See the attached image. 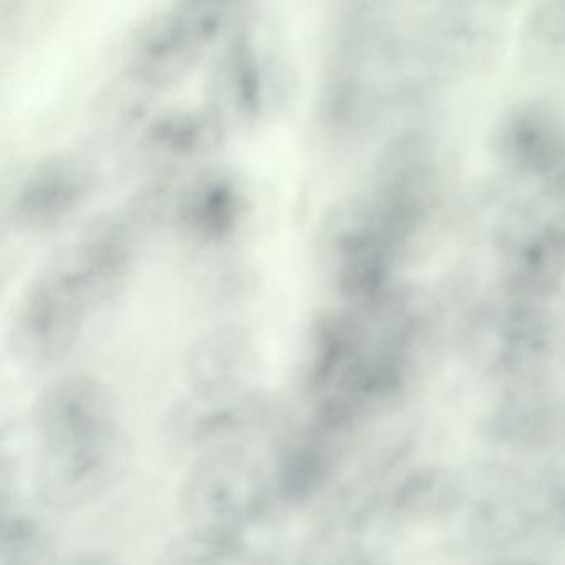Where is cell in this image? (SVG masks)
I'll use <instances>...</instances> for the list:
<instances>
[{"label": "cell", "mask_w": 565, "mask_h": 565, "mask_svg": "<svg viewBox=\"0 0 565 565\" xmlns=\"http://www.w3.org/2000/svg\"><path fill=\"white\" fill-rule=\"evenodd\" d=\"M428 141L402 137L369 180L330 214L320 241L335 302H362L415 286L413 264L438 200V164Z\"/></svg>", "instance_id": "obj_1"}, {"label": "cell", "mask_w": 565, "mask_h": 565, "mask_svg": "<svg viewBox=\"0 0 565 565\" xmlns=\"http://www.w3.org/2000/svg\"><path fill=\"white\" fill-rule=\"evenodd\" d=\"M137 224L128 216L104 217L35 270L9 317L8 347L15 362L29 369L61 362L115 306L137 266Z\"/></svg>", "instance_id": "obj_2"}, {"label": "cell", "mask_w": 565, "mask_h": 565, "mask_svg": "<svg viewBox=\"0 0 565 565\" xmlns=\"http://www.w3.org/2000/svg\"><path fill=\"white\" fill-rule=\"evenodd\" d=\"M35 486L45 504L74 509L120 478L125 441L114 402L94 376L71 373L42 390L32 408Z\"/></svg>", "instance_id": "obj_3"}, {"label": "cell", "mask_w": 565, "mask_h": 565, "mask_svg": "<svg viewBox=\"0 0 565 565\" xmlns=\"http://www.w3.org/2000/svg\"><path fill=\"white\" fill-rule=\"evenodd\" d=\"M396 24L398 18L370 2H349L333 15L319 90L327 134L356 137L382 114L402 54Z\"/></svg>", "instance_id": "obj_4"}, {"label": "cell", "mask_w": 565, "mask_h": 565, "mask_svg": "<svg viewBox=\"0 0 565 565\" xmlns=\"http://www.w3.org/2000/svg\"><path fill=\"white\" fill-rule=\"evenodd\" d=\"M237 6L217 0H183L148 14L131 32L118 72V92L128 114L178 87L226 35Z\"/></svg>", "instance_id": "obj_5"}, {"label": "cell", "mask_w": 565, "mask_h": 565, "mask_svg": "<svg viewBox=\"0 0 565 565\" xmlns=\"http://www.w3.org/2000/svg\"><path fill=\"white\" fill-rule=\"evenodd\" d=\"M287 90L282 34L263 8H237L213 55L207 107L230 130L263 124Z\"/></svg>", "instance_id": "obj_6"}, {"label": "cell", "mask_w": 565, "mask_h": 565, "mask_svg": "<svg viewBox=\"0 0 565 565\" xmlns=\"http://www.w3.org/2000/svg\"><path fill=\"white\" fill-rule=\"evenodd\" d=\"M266 499L267 481L256 462L244 452L223 449L198 462L184 482L181 501L191 532L236 542Z\"/></svg>", "instance_id": "obj_7"}, {"label": "cell", "mask_w": 565, "mask_h": 565, "mask_svg": "<svg viewBox=\"0 0 565 565\" xmlns=\"http://www.w3.org/2000/svg\"><path fill=\"white\" fill-rule=\"evenodd\" d=\"M95 184L97 174L87 161L71 154L42 158L12 184L6 220L24 236L54 233L87 206Z\"/></svg>", "instance_id": "obj_8"}, {"label": "cell", "mask_w": 565, "mask_h": 565, "mask_svg": "<svg viewBox=\"0 0 565 565\" xmlns=\"http://www.w3.org/2000/svg\"><path fill=\"white\" fill-rule=\"evenodd\" d=\"M250 214V193L236 171L204 168L191 177L171 203V221L194 246L223 247L236 239Z\"/></svg>", "instance_id": "obj_9"}, {"label": "cell", "mask_w": 565, "mask_h": 565, "mask_svg": "<svg viewBox=\"0 0 565 565\" xmlns=\"http://www.w3.org/2000/svg\"><path fill=\"white\" fill-rule=\"evenodd\" d=\"M227 131L230 128L211 107L171 108L148 121L143 147L158 160H196L216 150Z\"/></svg>", "instance_id": "obj_10"}, {"label": "cell", "mask_w": 565, "mask_h": 565, "mask_svg": "<svg viewBox=\"0 0 565 565\" xmlns=\"http://www.w3.org/2000/svg\"><path fill=\"white\" fill-rule=\"evenodd\" d=\"M241 340L236 337H221L211 340L198 352L196 370L201 382L207 386L226 385L233 380L234 369L239 365ZM241 366V365H239Z\"/></svg>", "instance_id": "obj_11"}, {"label": "cell", "mask_w": 565, "mask_h": 565, "mask_svg": "<svg viewBox=\"0 0 565 565\" xmlns=\"http://www.w3.org/2000/svg\"><path fill=\"white\" fill-rule=\"evenodd\" d=\"M25 521H14L11 532H6L4 561L6 565H25L32 561L39 548V531L28 525Z\"/></svg>", "instance_id": "obj_12"}]
</instances>
